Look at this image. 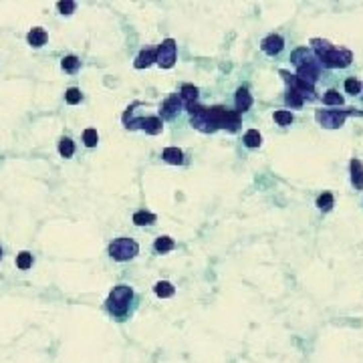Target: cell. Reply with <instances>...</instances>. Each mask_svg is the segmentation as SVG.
<instances>
[{
    "label": "cell",
    "mask_w": 363,
    "mask_h": 363,
    "mask_svg": "<svg viewBox=\"0 0 363 363\" xmlns=\"http://www.w3.org/2000/svg\"><path fill=\"white\" fill-rule=\"evenodd\" d=\"M83 141L87 147H95L97 141H99V135H97V129H85L83 131Z\"/></svg>",
    "instance_id": "obj_29"
},
{
    "label": "cell",
    "mask_w": 363,
    "mask_h": 363,
    "mask_svg": "<svg viewBox=\"0 0 363 363\" xmlns=\"http://www.w3.org/2000/svg\"><path fill=\"white\" fill-rule=\"evenodd\" d=\"M285 101H287V105H291V107H301L303 103H305V99H303L295 89H289V91H287Z\"/></svg>",
    "instance_id": "obj_26"
},
{
    "label": "cell",
    "mask_w": 363,
    "mask_h": 363,
    "mask_svg": "<svg viewBox=\"0 0 363 363\" xmlns=\"http://www.w3.org/2000/svg\"><path fill=\"white\" fill-rule=\"evenodd\" d=\"M275 121L279 125H291L293 123V113L291 111H277L275 113Z\"/></svg>",
    "instance_id": "obj_31"
},
{
    "label": "cell",
    "mask_w": 363,
    "mask_h": 363,
    "mask_svg": "<svg viewBox=\"0 0 363 363\" xmlns=\"http://www.w3.org/2000/svg\"><path fill=\"white\" fill-rule=\"evenodd\" d=\"M57 8H59L61 14H71V12H75L77 2H75V0H61V2L57 4Z\"/></svg>",
    "instance_id": "obj_30"
},
{
    "label": "cell",
    "mask_w": 363,
    "mask_h": 363,
    "mask_svg": "<svg viewBox=\"0 0 363 363\" xmlns=\"http://www.w3.org/2000/svg\"><path fill=\"white\" fill-rule=\"evenodd\" d=\"M283 46H285V40H283V36H279V34H269V36L263 40V44H261V48L265 50L267 55H271V57L279 55L281 50H283Z\"/></svg>",
    "instance_id": "obj_12"
},
{
    "label": "cell",
    "mask_w": 363,
    "mask_h": 363,
    "mask_svg": "<svg viewBox=\"0 0 363 363\" xmlns=\"http://www.w3.org/2000/svg\"><path fill=\"white\" fill-rule=\"evenodd\" d=\"M155 220H158V216L155 214H151V212H135L133 214V224H137V226H149V224H153Z\"/></svg>",
    "instance_id": "obj_20"
},
{
    "label": "cell",
    "mask_w": 363,
    "mask_h": 363,
    "mask_svg": "<svg viewBox=\"0 0 363 363\" xmlns=\"http://www.w3.org/2000/svg\"><path fill=\"white\" fill-rule=\"evenodd\" d=\"M184 105H182V101H180V95L176 93V95H172V97H168L164 103H162V109H160V113H162V117H166V119H172L180 109H182Z\"/></svg>",
    "instance_id": "obj_11"
},
{
    "label": "cell",
    "mask_w": 363,
    "mask_h": 363,
    "mask_svg": "<svg viewBox=\"0 0 363 363\" xmlns=\"http://www.w3.org/2000/svg\"><path fill=\"white\" fill-rule=\"evenodd\" d=\"M65 99H67V103H71V105H77V103L81 101V91H79L77 87H71V89L65 93Z\"/></svg>",
    "instance_id": "obj_32"
},
{
    "label": "cell",
    "mask_w": 363,
    "mask_h": 363,
    "mask_svg": "<svg viewBox=\"0 0 363 363\" xmlns=\"http://www.w3.org/2000/svg\"><path fill=\"white\" fill-rule=\"evenodd\" d=\"M323 103L325 105H343V95H339L335 89H329L323 97Z\"/></svg>",
    "instance_id": "obj_23"
},
{
    "label": "cell",
    "mask_w": 363,
    "mask_h": 363,
    "mask_svg": "<svg viewBox=\"0 0 363 363\" xmlns=\"http://www.w3.org/2000/svg\"><path fill=\"white\" fill-rule=\"evenodd\" d=\"M208 115H210V121L216 129H228V131H236L238 125H240V113L238 111H230L222 105H216V107H210L208 109Z\"/></svg>",
    "instance_id": "obj_4"
},
{
    "label": "cell",
    "mask_w": 363,
    "mask_h": 363,
    "mask_svg": "<svg viewBox=\"0 0 363 363\" xmlns=\"http://www.w3.org/2000/svg\"><path fill=\"white\" fill-rule=\"evenodd\" d=\"M123 123H125L127 129H137L139 127V129H143L149 135L162 133V127H164V123H162L160 117H139V119H131L125 113H123Z\"/></svg>",
    "instance_id": "obj_6"
},
{
    "label": "cell",
    "mask_w": 363,
    "mask_h": 363,
    "mask_svg": "<svg viewBox=\"0 0 363 363\" xmlns=\"http://www.w3.org/2000/svg\"><path fill=\"white\" fill-rule=\"evenodd\" d=\"M196 99H198V89L194 85H182V89H180V101H182V105L186 109L194 105Z\"/></svg>",
    "instance_id": "obj_13"
},
{
    "label": "cell",
    "mask_w": 363,
    "mask_h": 363,
    "mask_svg": "<svg viewBox=\"0 0 363 363\" xmlns=\"http://www.w3.org/2000/svg\"><path fill=\"white\" fill-rule=\"evenodd\" d=\"M153 291H155V295L162 297V299H168V297H172V295L176 293L174 285H172V283H168V281H160L158 285L153 287Z\"/></svg>",
    "instance_id": "obj_21"
},
{
    "label": "cell",
    "mask_w": 363,
    "mask_h": 363,
    "mask_svg": "<svg viewBox=\"0 0 363 363\" xmlns=\"http://www.w3.org/2000/svg\"><path fill=\"white\" fill-rule=\"evenodd\" d=\"M313 44V50H315V57L321 61L323 67H329V69H345L351 65L353 61V53L347 48H337L333 46L329 40H323V38H313L311 40Z\"/></svg>",
    "instance_id": "obj_1"
},
{
    "label": "cell",
    "mask_w": 363,
    "mask_h": 363,
    "mask_svg": "<svg viewBox=\"0 0 363 363\" xmlns=\"http://www.w3.org/2000/svg\"><path fill=\"white\" fill-rule=\"evenodd\" d=\"M131 301H133V291H131V287H127V285H117V287L109 293V297H107V301H105V307H107V311H109L113 317H117L119 321H123V319L127 317V313H129Z\"/></svg>",
    "instance_id": "obj_3"
},
{
    "label": "cell",
    "mask_w": 363,
    "mask_h": 363,
    "mask_svg": "<svg viewBox=\"0 0 363 363\" xmlns=\"http://www.w3.org/2000/svg\"><path fill=\"white\" fill-rule=\"evenodd\" d=\"M333 194H329V192H325V194H321L319 198H317V206L323 210V212H329L331 208H333Z\"/></svg>",
    "instance_id": "obj_25"
},
{
    "label": "cell",
    "mask_w": 363,
    "mask_h": 363,
    "mask_svg": "<svg viewBox=\"0 0 363 363\" xmlns=\"http://www.w3.org/2000/svg\"><path fill=\"white\" fill-rule=\"evenodd\" d=\"M162 155H164V160H166L168 164H174V166H180V164L184 162V153H182V149H178V147H166Z\"/></svg>",
    "instance_id": "obj_17"
},
{
    "label": "cell",
    "mask_w": 363,
    "mask_h": 363,
    "mask_svg": "<svg viewBox=\"0 0 363 363\" xmlns=\"http://www.w3.org/2000/svg\"><path fill=\"white\" fill-rule=\"evenodd\" d=\"M0 258H2V248H0Z\"/></svg>",
    "instance_id": "obj_34"
},
{
    "label": "cell",
    "mask_w": 363,
    "mask_h": 363,
    "mask_svg": "<svg viewBox=\"0 0 363 363\" xmlns=\"http://www.w3.org/2000/svg\"><path fill=\"white\" fill-rule=\"evenodd\" d=\"M174 246H176V242L170 238V236H160L158 240H155V244H153V248H155V252H160V254H164V252H170V250H174Z\"/></svg>",
    "instance_id": "obj_19"
},
{
    "label": "cell",
    "mask_w": 363,
    "mask_h": 363,
    "mask_svg": "<svg viewBox=\"0 0 363 363\" xmlns=\"http://www.w3.org/2000/svg\"><path fill=\"white\" fill-rule=\"evenodd\" d=\"M155 61L160 67L170 69L176 63V40L174 38H166L158 48H155Z\"/></svg>",
    "instance_id": "obj_9"
},
{
    "label": "cell",
    "mask_w": 363,
    "mask_h": 363,
    "mask_svg": "<svg viewBox=\"0 0 363 363\" xmlns=\"http://www.w3.org/2000/svg\"><path fill=\"white\" fill-rule=\"evenodd\" d=\"M59 153L63 155V158H71V155L75 153V145H73V141L69 137H63L59 141Z\"/></svg>",
    "instance_id": "obj_24"
},
{
    "label": "cell",
    "mask_w": 363,
    "mask_h": 363,
    "mask_svg": "<svg viewBox=\"0 0 363 363\" xmlns=\"http://www.w3.org/2000/svg\"><path fill=\"white\" fill-rule=\"evenodd\" d=\"M345 91L349 95H357V93H361V83L357 79H347L345 81Z\"/></svg>",
    "instance_id": "obj_33"
},
{
    "label": "cell",
    "mask_w": 363,
    "mask_h": 363,
    "mask_svg": "<svg viewBox=\"0 0 363 363\" xmlns=\"http://www.w3.org/2000/svg\"><path fill=\"white\" fill-rule=\"evenodd\" d=\"M61 65H63V69H65L67 73H75V71L81 67V61H79L75 55H69V57H65V59H63V63H61Z\"/></svg>",
    "instance_id": "obj_28"
},
{
    "label": "cell",
    "mask_w": 363,
    "mask_h": 363,
    "mask_svg": "<svg viewBox=\"0 0 363 363\" xmlns=\"http://www.w3.org/2000/svg\"><path fill=\"white\" fill-rule=\"evenodd\" d=\"M188 111H190V115H192V125H194L196 129H200V131H204V133H214V131H216V127H214L212 121H210L208 107H204V105H198V103H194L192 107H188Z\"/></svg>",
    "instance_id": "obj_7"
},
{
    "label": "cell",
    "mask_w": 363,
    "mask_h": 363,
    "mask_svg": "<svg viewBox=\"0 0 363 363\" xmlns=\"http://www.w3.org/2000/svg\"><path fill=\"white\" fill-rule=\"evenodd\" d=\"M244 143H246V147H261L263 135L258 133L256 129H248V131L244 133Z\"/></svg>",
    "instance_id": "obj_22"
},
{
    "label": "cell",
    "mask_w": 363,
    "mask_h": 363,
    "mask_svg": "<svg viewBox=\"0 0 363 363\" xmlns=\"http://www.w3.org/2000/svg\"><path fill=\"white\" fill-rule=\"evenodd\" d=\"M281 77L289 83V87L291 89H295L303 99H317V93H315V87L311 85V83H307V81H303L301 77H297V75H291L289 71H281Z\"/></svg>",
    "instance_id": "obj_8"
},
{
    "label": "cell",
    "mask_w": 363,
    "mask_h": 363,
    "mask_svg": "<svg viewBox=\"0 0 363 363\" xmlns=\"http://www.w3.org/2000/svg\"><path fill=\"white\" fill-rule=\"evenodd\" d=\"M250 105H252V97H250L248 89L246 87H240L236 91V111L238 113H244V111L250 109Z\"/></svg>",
    "instance_id": "obj_14"
},
{
    "label": "cell",
    "mask_w": 363,
    "mask_h": 363,
    "mask_svg": "<svg viewBox=\"0 0 363 363\" xmlns=\"http://www.w3.org/2000/svg\"><path fill=\"white\" fill-rule=\"evenodd\" d=\"M153 61H155V48H145V50H141V53L137 55V59H135L133 65H135V69H145Z\"/></svg>",
    "instance_id": "obj_15"
},
{
    "label": "cell",
    "mask_w": 363,
    "mask_h": 363,
    "mask_svg": "<svg viewBox=\"0 0 363 363\" xmlns=\"http://www.w3.org/2000/svg\"><path fill=\"white\" fill-rule=\"evenodd\" d=\"M291 61L297 67V77H301L303 81H307L311 85H315V81L321 73V67H323L321 61L315 57V53H311L307 46H301L293 53Z\"/></svg>",
    "instance_id": "obj_2"
},
{
    "label": "cell",
    "mask_w": 363,
    "mask_h": 363,
    "mask_svg": "<svg viewBox=\"0 0 363 363\" xmlns=\"http://www.w3.org/2000/svg\"><path fill=\"white\" fill-rule=\"evenodd\" d=\"M16 267H18L20 271L30 269V267H32V254H30V252H20V254L16 256Z\"/></svg>",
    "instance_id": "obj_27"
},
{
    "label": "cell",
    "mask_w": 363,
    "mask_h": 363,
    "mask_svg": "<svg viewBox=\"0 0 363 363\" xmlns=\"http://www.w3.org/2000/svg\"><path fill=\"white\" fill-rule=\"evenodd\" d=\"M351 182L357 190H363V166L359 160H351Z\"/></svg>",
    "instance_id": "obj_16"
},
{
    "label": "cell",
    "mask_w": 363,
    "mask_h": 363,
    "mask_svg": "<svg viewBox=\"0 0 363 363\" xmlns=\"http://www.w3.org/2000/svg\"><path fill=\"white\" fill-rule=\"evenodd\" d=\"M137 252H139L137 242L133 238H127V236H121V238H117V240H113L109 244V254L119 263L129 261V258H133Z\"/></svg>",
    "instance_id": "obj_5"
},
{
    "label": "cell",
    "mask_w": 363,
    "mask_h": 363,
    "mask_svg": "<svg viewBox=\"0 0 363 363\" xmlns=\"http://www.w3.org/2000/svg\"><path fill=\"white\" fill-rule=\"evenodd\" d=\"M26 40H28V44H32V46H42V44L46 42V32H44V28H40V26L32 28V30L28 32Z\"/></svg>",
    "instance_id": "obj_18"
},
{
    "label": "cell",
    "mask_w": 363,
    "mask_h": 363,
    "mask_svg": "<svg viewBox=\"0 0 363 363\" xmlns=\"http://www.w3.org/2000/svg\"><path fill=\"white\" fill-rule=\"evenodd\" d=\"M357 113L355 109H341V111H317V121L323 125V127H329V129H335V127H341L345 117L347 115H353Z\"/></svg>",
    "instance_id": "obj_10"
}]
</instances>
